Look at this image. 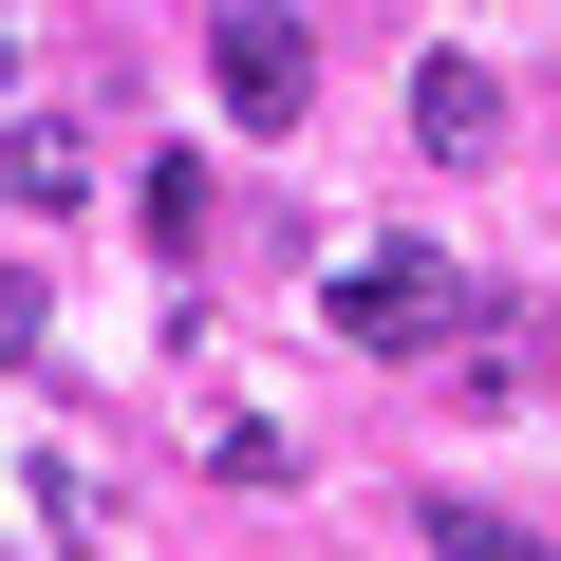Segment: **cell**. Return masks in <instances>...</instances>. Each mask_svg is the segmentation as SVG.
I'll return each instance as SVG.
<instances>
[{"mask_svg": "<svg viewBox=\"0 0 561 561\" xmlns=\"http://www.w3.org/2000/svg\"><path fill=\"white\" fill-rule=\"evenodd\" d=\"M319 319H337L356 356H449V337H468V262H449V243H356V262L319 280Z\"/></svg>", "mask_w": 561, "mask_h": 561, "instance_id": "obj_1", "label": "cell"}, {"mask_svg": "<svg viewBox=\"0 0 561 561\" xmlns=\"http://www.w3.org/2000/svg\"><path fill=\"white\" fill-rule=\"evenodd\" d=\"M206 76H225V113H243V131H300V94H319V38L280 20V0H225V20H206Z\"/></svg>", "mask_w": 561, "mask_h": 561, "instance_id": "obj_2", "label": "cell"}, {"mask_svg": "<svg viewBox=\"0 0 561 561\" xmlns=\"http://www.w3.org/2000/svg\"><path fill=\"white\" fill-rule=\"evenodd\" d=\"M412 131H431L449 169H486V150H505V76H486V57H431V76H412Z\"/></svg>", "mask_w": 561, "mask_h": 561, "instance_id": "obj_3", "label": "cell"}, {"mask_svg": "<svg viewBox=\"0 0 561 561\" xmlns=\"http://www.w3.org/2000/svg\"><path fill=\"white\" fill-rule=\"evenodd\" d=\"M0 187H20V206H76V131L20 113V131H0Z\"/></svg>", "mask_w": 561, "mask_h": 561, "instance_id": "obj_4", "label": "cell"}, {"mask_svg": "<svg viewBox=\"0 0 561 561\" xmlns=\"http://www.w3.org/2000/svg\"><path fill=\"white\" fill-rule=\"evenodd\" d=\"M431 561H561V542L505 524V505H431Z\"/></svg>", "mask_w": 561, "mask_h": 561, "instance_id": "obj_5", "label": "cell"}, {"mask_svg": "<svg viewBox=\"0 0 561 561\" xmlns=\"http://www.w3.org/2000/svg\"><path fill=\"white\" fill-rule=\"evenodd\" d=\"M38 337H57V300H38V262H0V375H20Z\"/></svg>", "mask_w": 561, "mask_h": 561, "instance_id": "obj_6", "label": "cell"}, {"mask_svg": "<svg viewBox=\"0 0 561 561\" xmlns=\"http://www.w3.org/2000/svg\"><path fill=\"white\" fill-rule=\"evenodd\" d=\"M0 561H20V542H0Z\"/></svg>", "mask_w": 561, "mask_h": 561, "instance_id": "obj_7", "label": "cell"}]
</instances>
